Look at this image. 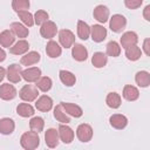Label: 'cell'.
Here are the masks:
<instances>
[{"label":"cell","mask_w":150,"mask_h":150,"mask_svg":"<svg viewBox=\"0 0 150 150\" xmlns=\"http://www.w3.org/2000/svg\"><path fill=\"white\" fill-rule=\"evenodd\" d=\"M20 144L26 150H34V149H36L40 145L39 134L33 131V130L26 131L25 134H22V136L20 138Z\"/></svg>","instance_id":"6da1fadb"},{"label":"cell","mask_w":150,"mask_h":150,"mask_svg":"<svg viewBox=\"0 0 150 150\" xmlns=\"http://www.w3.org/2000/svg\"><path fill=\"white\" fill-rule=\"evenodd\" d=\"M38 95H39V89L32 84L23 86L19 91L20 98L25 102H33L34 100L38 98Z\"/></svg>","instance_id":"7a4b0ae2"},{"label":"cell","mask_w":150,"mask_h":150,"mask_svg":"<svg viewBox=\"0 0 150 150\" xmlns=\"http://www.w3.org/2000/svg\"><path fill=\"white\" fill-rule=\"evenodd\" d=\"M127 26V19L122 14H114L109 20V28L114 33H121Z\"/></svg>","instance_id":"3957f363"},{"label":"cell","mask_w":150,"mask_h":150,"mask_svg":"<svg viewBox=\"0 0 150 150\" xmlns=\"http://www.w3.org/2000/svg\"><path fill=\"white\" fill-rule=\"evenodd\" d=\"M57 33V26L54 21H50V20H47L46 22H43L41 25V28H40V34L42 38L45 39H53Z\"/></svg>","instance_id":"277c9868"},{"label":"cell","mask_w":150,"mask_h":150,"mask_svg":"<svg viewBox=\"0 0 150 150\" xmlns=\"http://www.w3.org/2000/svg\"><path fill=\"white\" fill-rule=\"evenodd\" d=\"M76 136H77L79 141H81L83 143H87L93 137V128L87 123H82L76 129Z\"/></svg>","instance_id":"5b68a950"},{"label":"cell","mask_w":150,"mask_h":150,"mask_svg":"<svg viewBox=\"0 0 150 150\" xmlns=\"http://www.w3.org/2000/svg\"><path fill=\"white\" fill-rule=\"evenodd\" d=\"M59 41L63 48H70L75 43V35L69 29H61L59 32Z\"/></svg>","instance_id":"8992f818"},{"label":"cell","mask_w":150,"mask_h":150,"mask_svg":"<svg viewBox=\"0 0 150 150\" xmlns=\"http://www.w3.org/2000/svg\"><path fill=\"white\" fill-rule=\"evenodd\" d=\"M21 71H22V68L21 66L16 64V63H13L11 66H8L7 70H6V77L8 79L9 82L12 83H18L21 81Z\"/></svg>","instance_id":"52a82bcc"},{"label":"cell","mask_w":150,"mask_h":150,"mask_svg":"<svg viewBox=\"0 0 150 150\" xmlns=\"http://www.w3.org/2000/svg\"><path fill=\"white\" fill-rule=\"evenodd\" d=\"M21 77L28 83L36 82L41 77V69L38 67H29L27 69H23L21 71Z\"/></svg>","instance_id":"ba28073f"},{"label":"cell","mask_w":150,"mask_h":150,"mask_svg":"<svg viewBox=\"0 0 150 150\" xmlns=\"http://www.w3.org/2000/svg\"><path fill=\"white\" fill-rule=\"evenodd\" d=\"M57 131H59V137H60V139H61L64 144H69V143L73 142L75 134H74V131H73V129H71L70 127H68L67 124L62 123V124H60Z\"/></svg>","instance_id":"9c48e42d"},{"label":"cell","mask_w":150,"mask_h":150,"mask_svg":"<svg viewBox=\"0 0 150 150\" xmlns=\"http://www.w3.org/2000/svg\"><path fill=\"white\" fill-rule=\"evenodd\" d=\"M71 56L74 57V60H76L79 62L86 61L87 57H88V50L83 45L74 43L71 46Z\"/></svg>","instance_id":"30bf717a"},{"label":"cell","mask_w":150,"mask_h":150,"mask_svg":"<svg viewBox=\"0 0 150 150\" xmlns=\"http://www.w3.org/2000/svg\"><path fill=\"white\" fill-rule=\"evenodd\" d=\"M90 36L94 42H102L107 38V29L102 25H93L90 27Z\"/></svg>","instance_id":"8fae6325"},{"label":"cell","mask_w":150,"mask_h":150,"mask_svg":"<svg viewBox=\"0 0 150 150\" xmlns=\"http://www.w3.org/2000/svg\"><path fill=\"white\" fill-rule=\"evenodd\" d=\"M16 96V89L13 84L4 83L0 86V98L5 101H11L15 98Z\"/></svg>","instance_id":"7c38bea8"},{"label":"cell","mask_w":150,"mask_h":150,"mask_svg":"<svg viewBox=\"0 0 150 150\" xmlns=\"http://www.w3.org/2000/svg\"><path fill=\"white\" fill-rule=\"evenodd\" d=\"M59 141H60L59 131L54 128L47 129V131L45 132V142H46L47 146L48 148H55V146H57Z\"/></svg>","instance_id":"4fadbf2b"},{"label":"cell","mask_w":150,"mask_h":150,"mask_svg":"<svg viewBox=\"0 0 150 150\" xmlns=\"http://www.w3.org/2000/svg\"><path fill=\"white\" fill-rule=\"evenodd\" d=\"M93 15L100 23H104L109 20V9L104 5H97L93 11Z\"/></svg>","instance_id":"5bb4252c"},{"label":"cell","mask_w":150,"mask_h":150,"mask_svg":"<svg viewBox=\"0 0 150 150\" xmlns=\"http://www.w3.org/2000/svg\"><path fill=\"white\" fill-rule=\"evenodd\" d=\"M35 108L42 112H47L53 108V100L48 95L40 96L35 102Z\"/></svg>","instance_id":"9a60e30c"},{"label":"cell","mask_w":150,"mask_h":150,"mask_svg":"<svg viewBox=\"0 0 150 150\" xmlns=\"http://www.w3.org/2000/svg\"><path fill=\"white\" fill-rule=\"evenodd\" d=\"M61 105L62 108L64 109V111L69 115V116H73L75 118H79L82 116L83 114V110L80 105L75 104V103H70V102H61Z\"/></svg>","instance_id":"2e32d148"},{"label":"cell","mask_w":150,"mask_h":150,"mask_svg":"<svg viewBox=\"0 0 150 150\" xmlns=\"http://www.w3.org/2000/svg\"><path fill=\"white\" fill-rule=\"evenodd\" d=\"M137 41H138V36L135 32L132 30H129V32H125L122 34L121 36V46L123 48H127V47H130V46H134V45H137Z\"/></svg>","instance_id":"e0dca14e"},{"label":"cell","mask_w":150,"mask_h":150,"mask_svg":"<svg viewBox=\"0 0 150 150\" xmlns=\"http://www.w3.org/2000/svg\"><path fill=\"white\" fill-rule=\"evenodd\" d=\"M41 60V55L35 52V50H32V52H28L26 54H23V56H21L20 59V63L22 66H32V64H35L38 63L39 61Z\"/></svg>","instance_id":"ac0fdd59"},{"label":"cell","mask_w":150,"mask_h":150,"mask_svg":"<svg viewBox=\"0 0 150 150\" xmlns=\"http://www.w3.org/2000/svg\"><path fill=\"white\" fill-rule=\"evenodd\" d=\"M109 123H110V125H111L112 128L121 130V129H124V128L127 127V124H128V118H127L124 115H122V114H114V115L110 116Z\"/></svg>","instance_id":"d6986e66"},{"label":"cell","mask_w":150,"mask_h":150,"mask_svg":"<svg viewBox=\"0 0 150 150\" xmlns=\"http://www.w3.org/2000/svg\"><path fill=\"white\" fill-rule=\"evenodd\" d=\"M28 49H29V43L23 39L19 40L12 47H9V52L14 55H23L28 52Z\"/></svg>","instance_id":"ffe728a7"},{"label":"cell","mask_w":150,"mask_h":150,"mask_svg":"<svg viewBox=\"0 0 150 150\" xmlns=\"http://www.w3.org/2000/svg\"><path fill=\"white\" fill-rule=\"evenodd\" d=\"M61 53H62V48H61V46H60L56 41L50 40V41L47 43V46H46V54H47L49 57L56 59V57H59V56L61 55Z\"/></svg>","instance_id":"44dd1931"},{"label":"cell","mask_w":150,"mask_h":150,"mask_svg":"<svg viewBox=\"0 0 150 150\" xmlns=\"http://www.w3.org/2000/svg\"><path fill=\"white\" fill-rule=\"evenodd\" d=\"M15 41V35L12 33L11 29H6L0 33V46L5 48H9L13 46Z\"/></svg>","instance_id":"7402d4cb"},{"label":"cell","mask_w":150,"mask_h":150,"mask_svg":"<svg viewBox=\"0 0 150 150\" xmlns=\"http://www.w3.org/2000/svg\"><path fill=\"white\" fill-rule=\"evenodd\" d=\"M11 30L15 36H18L20 39H25L29 34L28 28L23 23H20V22H12L11 23Z\"/></svg>","instance_id":"603a6c76"},{"label":"cell","mask_w":150,"mask_h":150,"mask_svg":"<svg viewBox=\"0 0 150 150\" xmlns=\"http://www.w3.org/2000/svg\"><path fill=\"white\" fill-rule=\"evenodd\" d=\"M15 129V123L9 117H4L0 120V134L11 135Z\"/></svg>","instance_id":"cb8c5ba5"},{"label":"cell","mask_w":150,"mask_h":150,"mask_svg":"<svg viewBox=\"0 0 150 150\" xmlns=\"http://www.w3.org/2000/svg\"><path fill=\"white\" fill-rule=\"evenodd\" d=\"M122 95L127 101H136L139 97V91L135 86L127 84L123 88V94Z\"/></svg>","instance_id":"d4e9b609"},{"label":"cell","mask_w":150,"mask_h":150,"mask_svg":"<svg viewBox=\"0 0 150 150\" xmlns=\"http://www.w3.org/2000/svg\"><path fill=\"white\" fill-rule=\"evenodd\" d=\"M59 76H60L61 82L64 86H67V87H73L75 84V82H76V77H75V75L71 71H68V70L62 69V70H60Z\"/></svg>","instance_id":"484cf974"},{"label":"cell","mask_w":150,"mask_h":150,"mask_svg":"<svg viewBox=\"0 0 150 150\" xmlns=\"http://www.w3.org/2000/svg\"><path fill=\"white\" fill-rule=\"evenodd\" d=\"M135 81L136 83L142 87V88H146L149 87L150 84V74L145 70H141V71H137L136 75H135Z\"/></svg>","instance_id":"4316f807"},{"label":"cell","mask_w":150,"mask_h":150,"mask_svg":"<svg viewBox=\"0 0 150 150\" xmlns=\"http://www.w3.org/2000/svg\"><path fill=\"white\" fill-rule=\"evenodd\" d=\"M124 49H125V56L129 61H137L142 55V50L137 45L127 47Z\"/></svg>","instance_id":"83f0119b"},{"label":"cell","mask_w":150,"mask_h":150,"mask_svg":"<svg viewBox=\"0 0 150 150\" xmlns=\"http://www.w3.org/2000/svg\"><path fill=\"white\" fill-rule=\"evenodd\" d=\"M108 62V57L104 53L102 52H96L94 53L93 57H91V63L95 68H103Z\"/></svg>","instance_id":"f1b7e54d"},{"label":"cell","mask_w":150,"mask_h":150,"mask_svg":"<svg viewBox=\"0 0 150 150\" xmlns=\"http://www.w3.org/2000/svg\"><path fill=\"white\" fill-rule=\"evenodd\" d=\"M54 117L56 118V121H59V122H61V123H64V124H67V123L70 122V117H69V115L64 111V109L62 108L61 103L57 104V105L54 108Z\"/></svg>","instance_id":"f546056e"},{"label":"cell","mask_w":150,"mask_h":150,"mask_svg":"<svg viewBox=\"0 0 150 150\" xmlns=\"http://www.w3.org/2000/svg\"><path fill=\"white\" fill-rule=\"evenodd\" d=\"M121 102H122V100H121L120 94H117V93L114 91V93H109V94L107 95L105 103H107V105H108L109 108H111V109H117V108H120Z\"/></svg>","instance_id":"4dcf8cb0"},{"label":"cell","mask_w":150,"mask_h":150,"mask_svg":"<svg viewBox=\"0 0 150 150\" xmlns=\"http://www.w3.org/2000/svg\"><path fill=\"white\" fill-rule=\"evenodd\" d=\"M77 36L81 40H87L90 36V27L87 22L79 20L77 21Z\"/></svg>","instance_id":"1f68e13d"},{"label":"cell","mask_w":150,"mask_h":150,"mask_svg":"<svg viewBox=\"0 0 150 150\" xmlns=\"http://www.w3.org/2000/svg\"><path fill=\"white\" fill-rule=\"evenodd\" d=\"M16 112L21 117H30L34 115V108L29 103H19L16 107Z\"/></svg>","instance_id":"d6a6232c"},{"label":"cell","mask_w":150,"mask_h":150,"mask_svg":"<svg viewBox=\"0 0 150 150\" xmlns=\"http://www.w3.org/2000/svg\"><path fill=\"white\" fill-rule=\"evenodd\" d=\"M35 83H36V84H35V86H36V88H38L39 90L43 91V93L49 91V90H50V88H52V86H53L52 79H50V77H48V76H42V77H40Z\"/></svg>","instance_id":"836d02e7"},{"label":"cell","mask_w":150,"mask_h":150,"mask_svg":"<svg viewBox=\"0 0 150 150\" xmlns=\"http://www.w3.org/2000/svg\"><path fill=\"white\" fill-rule=\"evenodd\" d=\"M29 128H30V130H33V131H35L38 134L41 132L43 130V128H45V121H43V118L40 117V116H35V117L30 118V121H29Z\"/></svg>","instance_id":"e575fe53"},{"label":"cell","mask_w":150,"mask_h":150,"mask_svg":"<svg viewBox=\"0 0 150 150\" xmlns=\"http://www.w3.org/2000/svg\"><path fill=\"white\" fill-rule=\"evenodd\" d=\"M18 16L21 20V22L26 26V27H32L34 25V16L32 15V13H29L28 11H21L18 12Z\"/></svg>","instance_id":"d590c367"},{"label":"cell","mask_w":150,"mask_h":150,"mask_svg":"<svg viewBox=\"0 0 150 150\" xmlns=\"http://www.w3.org/2000/svg\"><path fill=\"white\" fill-rule=\"evenodd\" d=\"M105 50H107V54L109 56L117 57L121 54V46L116 41H110V42H108V45L105 47Z\"/></svg>","instance_id":"8d00e7d4"},{"label":"cell","mask_w":150,"mask_h":150,"mask_svg":"<svg viewBox=\"0 0 150 150\" xmlns=\"http://www.w3.org/2000/svg\"><path fill=\"white\" fill-rule=\"evenodd\" d=\"M30 2L29 0H13L12 1V8L18 13L21 11H27L29 9Z\"/></svg>","instance_id":"74e56055"},{"label":"cell","mask_w":150,"mask_h":150,"mask_svg":"<svg viewBox=\"0 0 150 150\" xmlns=\"http://www.w3.org/2000/svg\"><path fill=\"white\" fill-rule=\"evenodd\" d=\"M33 16H34V23H36V25H39V26H41L43 22H46V21L49 19L48 13H47L46 11H43V9L36 11Z\"/></svg>","instance_id":"f35d334b"},{"label":"cell","mask_w":150,"mask_h":150,"mask_svg":"<svg viewBox=\"0 0 150 150\" xmlns=\"http://www.w3.org/2000/svg\"><path fill=\"white\" fill-rule=\"evenodd\" d=\"M142 4H143V0H124V5L129 9H136L141 7Z\"/></svg>","instance_id":"ab89813d"},{"label":"cell","mask_w":150,"mask_h":150,"mask_svg":"<svg viewBox=\"0 0 150 150\" xmlns=\"http://www.w3.org/2000/svg\"><path fill=\"white\" fill-rule=\"evenodd\" d=\"M143 50H144L145 55H148V56L150 55V39L149 38H146L143 42Z\"/></svg>","instance_id":"60d3db41"},{"label":"cell","mask_w":150,"mask_h":150,"mask_svg":"<svg viewBox=\"0 0 150 150\" xmlns=\"http://www.w3.org/2000/svg\"><path fill=\"white\" fill-rule=\"evenodd\" d=\"M143 16H144V19L146 21H150V5L145 6V8L143 11Z\"/></svg>","instance_id":"b9f144b4"},{"label":"cell","mask_w":150,"mask_h":150,"mask_svg":"<svg viewBox=\"0 0 150 150\" xmlns=\"http://www.w3.org/2000/svg\"><path fill=\"white\" fill-rule=\"evenodd\" d=\"M6 60V52L2 49V47H0V62H4Z\"/></svg>","instance_id":"7bdbcfd3"},{"label":"cell","mask_w":150,"mask_h":150,"mask_svg":"<svg viewBox=\"0 0 150 150\" xmlns=\"http://www.w3.org/2000/svg\"><path fill=\"white\" fill-rule=\"evenodd\" d=\"M5 76H6V69L2 68V67H0V82L5 79Z\"/></svg>","instance_id":"ee69618b"}]
</instances>
